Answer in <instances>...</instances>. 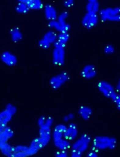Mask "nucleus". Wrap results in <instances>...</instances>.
<instances>
[{"label":"nucleus","instance_id":"12","mask_svg":"<svg viewBox=\"0 0 120 157\" xmlns=\"http://www.w3.org/2000/svg\"><path fill=\"white\" fill-rule=\"evenodd\" d=\"M19 1L26 4L30 10H41L44 7L40 0H20Z\"/></svg>","mask_w":120,"mask_h":157},{"label":"nucleus","instance_id":"37","mask_svg":"<svg viewBox=\"0 0 120 157\" xmlns=\"http://www.w3.org/2000/svg\"><path fill=\"white\" fill-rule=\"evenodd\" d=\"M3 129H1V128H0V134L3 131Z\"/></svg>","mask_w":120,"mask_h":157},{"label":"nucleus","instance_id":"21","mask_svg":"<svg viewBox=\"0 0 120 157\" xmlns=\"http://www.w3.org/2000/svg\"><path fill=\"white\" fill-rule=\"evenodd\" d=\"M69 39V35L68 33H60L57 37V41L64 44H66Z\"/></svg>","mask_w":120,"mask_h":157},{"label":"nucleus","instance_id":"29","mask_svg":"<svg viewBox=\"0 0 120 157\" xmlns=\"http://www.w3.org/2000/svg\"><path fill=\"white\" fill-rule=\"evenodd\" d=\"M117 140L114 137L111 138V144L109 148L113 150L116 147Z\"/></svg>","mask_w":120,"mask_h":157},{"label":"nucleus","instance_id":"33","mask_svg":"<svg viewBox=\"0 0 120 157\" xmlns=\"http://www.w3.org/2000/svg\"><path fill=\"white\" fill-rule=\"evenodd\" d=\"M87 156L88 157H97L98 155L97 153L95 152V151H92L88 153Z\"/></svg>","mask_w":120,"mask_h":157},{"label":"nucleus","instance_id":"18","mask_svg":"<svg viewBox=\"0 0 120 157\" xmlns=\"http://www.w3.org/2000/svg\"><path fill=\"white\" fill-rule=\"evenodd\" d=\"M57 35L55 32L49 31L45 34L43 39L47 41L50 44L54 43L57 39Z\"/></svg>","mask_w":120,"mask_h":157},{"label":"nucleus","instance_id":"16","mask_svg":"<svg viewBox=\"0 0 120 157\" xmlns=\"http://www.w3.org/2000/svg\"><path fill=\"white\" fill-rule=\"evenodd\" d=\"M99 4L96 0L89 1V3L86 6V9L88 12H92L96 13L98 12L99 8Z\"/></svg>","mask_w":120,"mask_h":157},{"label":"nucleus","instance_id":"22","mask_svg":"<svg viewBox=\"0 0 120 157\" xmlns=\"http://www.w3.org/2000/svg\"><path fill=\"white\" fill-rule=\"evenodd\" d=\"M111 99L113 102L117 105L118 110L120 109V96L117 93L115 92L112 96Z\"/></svg>","mask_w":120,"mask_h":157},{"label":"nucleus","instance_id":"15","mask_svg":"<svg viewBox=\"0 0 120 157\" xmlns=\"http://www.w3.org/2000/svg\"><path fill=\"white\" fill-rule=\"evenodd\" d=\"M92 109L86 106H81L78 110L79 115L85 120H89L92 115Z\"/></svg>","mask_w":120,"mask_h":157},{"label":"nucleus","instance_id":"26","mask_svg":"<svg viewBox=\"0 0 120 157\" xmlns=\"http://www.w3.org/2000/svg\"><path fill=\"white\" fill-rule=\"evenodd\" d=\"M114 52V48L111 45H108L104 49V52L106 54H113Z\"/></svg>","mask_w":120,"mask_h":157},{"label":"nucleus","instance_id":"34","mask_svg":"<svg viewBox=\"0 0 120 157\" xmlns=\"http://www.w3.org/2000/svg\"><path fill=\"white\" fill-rule=\"evenodd\" d=\"M120 82L119 81L118 82V84H117V85L116 86V91L117 92L119 93L120 92Z\"/></svg>","mask_w":120,"mask_h":157},{"label":"nucleus","instance_id":"36","mask_svg":"<svg viewBox=\"0 0 120 157\" xmlns=\"http://www.w3.org/2000/svg\"><path fill=\"white\" fill-rule=\"evenodd\" d=\"M70 119H69L68 116H65L64 117V121L67 122H68Z\"/></svg>","mask_w":120,"mask_h":157},{"label":"nucleus","instance_id":"4","mask_svg":"<svg viewBox=\"0 0 120 157\" xmlns=\"http://www.w3.org/2000/svg\"><path fill=\"white\" fill-rule=\"evenodd\" d=\"M98 20V16L96 13L88 12L82 20V25L87 29H90L97 25Z\"/></svg>","mask_w":120,"mask_h":157},{"label":"nucleus","instance_id":"30","mask_svg":"<svg viewBox=\"0 0 120 157\" xmlns=\"http://www.w3.org/2000/svg\"><path fill=\"white\" fill-rule=\"evenodd\" d=\"M55 156L57 157H67L68 154L65 150H62L61 151H57L55 153Z\"/></svg>","mask_w":120,"mask_h":157},{"label":"nucleus","instance_id":"27","mask_svg":"<svg viewBox=\"0 0 120 157\" xmlns=\"http://www.w3.org/2000/svg\"><path fill=\"white\" fill-rule=\"evenodd\" d=\"M66 45V44L63 43L58 41H56L54 43L55 48L64 49Z\"/></svg>","mask_w":120,"mask_h":157},{"label":"nucleus","instance_id":"35","mask_svg":"<svg viewBox=\"0 0 120 157\" xmlns=\"http://www.w3.org/2000/svg\"><path fill=\"white\" fill-rule=\"evenodd\" d=\"M68 117L70 119H73L74 118V114L72 113H69L68 115Z\"/></svg>","mask_w":120,"mask_h":157},{"label":"nucleus","instance_id":"23","mask_svg":"<svg viewBox=\"0 0 120 157\" xmlns=\"http://www.w3.org/2000/svg\"><path fill=\"white\" fill-rule=\"evenodd\" d=\"M48 26L51 28H54L57 30L60 31L61 25L58 22L55 21H50L48 23Z\"/></svg>","mask_w":120,"mask_h":157},{"label":"nucleus","instance_id":"32","mask_svg":"<svg viewBox=\"0 0 120 157\" xmlns=\"http://www.w3.org/2000/svg\"><path fill=\"white\" fill-rule=\"evenodd\" d=\"M82 155V153L79 151H75L71 152V157H80Z\"/></svg>","mask_w":120,"mask_h":157},{"label":"nucleus","instance_id":"20","mask_svg":"<svg viewBox=\"0 0 120 157\" xmlns=\"http://www.w3.org/2000/svg\"><path fill=\"white\" fill-rule=\"evenodd\" d=\"M68 17V13L66 11L64 12L59 16L58 18V22L60 25L66 24L65 20Z\"/></svg>","mask_w":120,"mask_h":157},{"label":"nucleus","instance_id":"8","mask_svg":"<svg viewBox=\"0 0 120 157\" xmlns=\"http://www.w3.org/2000/svg\"><path fill=\"white\" fill-rule=\"evenodd\" d=\"M1 58L2 62L10 67L15 66L17 63L16 57L9 52L6 51L2 53Z\"/></svg>","mask_w":120,"mask_h":157},{"label":"nucleus","instance_id":"14","mask_svg":"<svg viewBox=\"0 0 120 157\" xmlns=\"http://www.w3.org/2000/svg\"><path fill=\"white\" fill-rule=\"evenodd\" d=\"M9 33L12 41L15 43H18L23 39L22 33L18 27H14L10 29Z\"/></svg>","mask_w":120,"mask_h":157},{"label":"nucleus","instance_id":"25","mask_svg":"<svg viewBox=\"0 0 120 157\" xmlns=\"http://www.w3.org/2000/svg\"><path fill=\"white\" fill-rule=\"evenodd\" d=\"M71 26L69 24H66L65 25H61L60 30V33H66L70 30Z\"/></svg>","mask_w":120,"mask_h":157},{"label":"nucleus","instance_id":"13","mask_svg":"<svg viewBox=\"0 0 120 157\" xmlns=\"http://www.w3.org/2000/svg\"><path fill=\"white\" fill-rule=\"evenodd\" d=\"M89 147V144L85 142L81 139L75 143L72 147L71 152L79 151L82 153L86 151Z\"/></svg>","mask_w":120,"mask_h":157},{"label":"nucleus","instance_id":"7","mask_svg":"<svg viewBox=\"0 0 120 157\" xmlns=\"http://www.w3.org/2000/svg\"><path fill=\"white\" fill-rule=\"evenodd\" d=\"M65 60V51L64 49L55 48L53 53V63L56 66L64 65Z\"/></svg>","mask_w":120,"mask_h":157},{"label":"nucleus","instance_id":"5","mask_svg":"<svg viewBox=\"0 0 120 157\" xmlns=\"http://www.w3.org/2000/svg\"><path fill=\"white\" fill-rule=\"evenodd\" d=\"M98 89L104 96L107 98H111L116 92L114 87L108 82L102 81L97 84Z\"/></svg>","mask_w":120,"mask_h":157},{"label":"nucleus","instance_id":"1","mask_svg":"<svg viewBox=\"0 0 120 157\" xmlns=\"http://www.w3.org/2000/svg\"><path fill=\"white\" fill-rule=\"evenodd\" d=\"M120 8L116 7L115 9L108 8L106 9L101 10L99 14L101 16V20L103 22L107 20L113 21H119L120 20Z\"/></svg>","mask_w":120,"mask_h":157},{"label":"nucleus","instance_id":"2","mask_svg":"<svg viewBox=\"0 0 120 157\" xmlns=\"http://www.w3.org/2000/svg\"><path fill=\"white\" fill-rule=\"evenodd\" d=\"M16 111L15 106L10 104H8L5 110L0 113V128L4 129L6 128L7 123Z\"/></svg>","mask_w":120,"mask_h":157},{"label":"nucleus","instance_id":"9","mask_svg":"<svg viewBox=\"0 0 120 157\" xmlns=\"http://www.w3.org/2000/svg\"><path fill=\"white\" fill-rule=\"evenodd\" d=\"M97 72L95 66L92 65L85 66L81 72V75L84 78L87 79L94 78L96 75Z\"/></svg>","mask_w":120,"mask_h":157},{"label":"nucleus","instance_id":"19","mask_svg":"<svg viewBox=\"0 0 120 157\" xmlns=\"http://www.w3.org/2000/svg\"><path fill=\"white\" fill-rule=\"evenodd\" d=\"M15 10L17 12L23 14H27L30 10L27 5L20 2L16 6Z\"/></svg>","mask_w":120,"mask_h":157},{"label":"nucleus","instance_id":"31","mask_svg":"<svg viewBox=\"0 0 120 157\" xmlns=\"http://www.w3.org/2000/svg\"><path fill=\"white\" fill-rule=\"evenodd\" d=\"M74 2L73 0H66L64 2V5L66 8H70L73 6Z\"/></svg>","mask_w":120,"mask_h":157},{"label":"nucleus","instance_id":"11","mask_svg":"<svg viewBox=\"0 0 120 157\" xmlns=\"http://www.w3.org/2000/svg\"><path fill=\"white\" fill-rule=\"evenodd\" d=\"M45 12L46 19L50 21H55L57 18L56 11L55 8L50 4H47L45 7Z\"/></svg>","mask_w":120,"mask_h":157},{"label":"nucleus","instance_id":"6","mask_svg":"<svg viewBox=\"0 0 120 157\" xmlns=\"http://www.w3.org/2000/svg\"><path fill=\"white\" fill-rule=\"evenodd\" d=\"M110 144L111 138L106 136H97L93 141V145L99 150L109 148Z\"/></svg>","mask_w":120,"mask_h":157},{"label":"nucleus","instance_id":"28","mask_svg":"<svg viewBox=\"0 0 120 157\" xmlns=\"http://www.w3.org/2000/svg\"><path fill=\"white\" fill-rule=\"evenodd\" d=\"M80 139L83 140L85 142L88 144H89L91 141V137L89 135L86 134H82Z\"/></svg>","mask_w":120,"mask_h":157},{"label":"nucleus","instance_id":"10","mask_svg":"<svg viewBox=\"0 0 120 157\" xmlns=\"http://www.w3.org/2000/svg\"><path fill=\"white\" fill-rule=\"evenodd\" d=\"M78 135V129L75 124L71 123L69 124L68 128L64 134V137L66 140H73L75 139Z\"/></svg>","mask_w":120,"mask_h":157},{"label":"nucleus","instance_id":"17","mask_svg":"<svg viewBox=\"0 0 120 157\" xmlns=\"http://www.w3.org/2000/svg\"><path fill=\"white\" fill-rule=\"evenodd\" d=\"M54 141L55 145L61 150H66L70 147V143L67 140L61 139Z\"/></svg>","mask_w":120,"mask_h":157},{"label":"nucleus","instance_id":"24","mask_svg":"<svg viewBox=\"0 0 120 157\" xmlns=\"http://www.w3.org/2000/svg\"><path fill=\"white\" fill-rule=\"evenodd\" d=\"M50 44H50L49 42L43 39L40 40L38 42L39 47L44 49H49L50 46Z\"/></svg>","mask_w":120,"mask_h":157},{"label":"nucleus","instance_id":"3","mask_svg":"<svg viewBox=\"0 0 120 157\" xmlns=\"http://www.w3.org/2000/svg\"><path fill=\"white\" fill-rule=\"evenodd\" d=\"M70 79V76L66 72H63L52 78L50 84L53 89H57Z\"/></svg>","mask_w":120,"mask_h":157}]
</instances>
